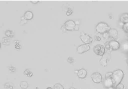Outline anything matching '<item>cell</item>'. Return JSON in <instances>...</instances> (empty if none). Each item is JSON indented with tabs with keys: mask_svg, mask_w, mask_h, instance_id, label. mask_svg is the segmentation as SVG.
Masks as SVG:
<instances>
[{
	"mask_svg": "<svg viewBox=\"0 0 128 89\" xmlns=\"http://www.w3.org/2000/svg\"><path fill=\"white\" fill-rule=\"evenodd\" d=\"M124 76V73L122 70H117L113 72L112 81L113 83V86L116 87L119 84H120Z\"/></svg>",
	"mask_w": 128,
	"mask_h": 89,
	"instance_id": "1",
	"label": "cell"
},
{
	"mask_svg": "<svg viewBox=\"0 0 128 89\" xmlns=\"http://www.w3.org/2000/svg\"><path fill=\"white\" fill-rule=\"evenodd\" d=\"M110 30V27L106 23H99V24L96 26V30L97 32L99 34H103L108 32L109 31V30Z\"/></svg>",
	"mask_w": 128,
	"mask_h": 89,
	"instance_id": "2",
	"label": "cell"
},
{
	"mask_svg": "<svg viewBox=\"0 0 128 89\" xmlns=\"http://www.w3.org/2000/svg\"><path fill=\"white\" fill-rule=\"evenodd\" d=\"M111 59V53L110 52H106L102 57L101 59L100 60V64L103 66H106L108 64V62Z\"/></svg>",
	"mask_w": 128,
	"mask_h": 89,
	"instance_id": "3",
	"label": "cell"
},
{
	"mask_svg": "<svg viewBox=\"0 0 128 89\" xmlns=\"http://www.w3.org/2000/svg\"><path fill=\"white\" fill-rule=\"evenodd\" d=\"M94 52L96 54L103 56L106 53V49H105V47H104L103 46L97 45L94 47Z\"/></svg>",
	"mask_w": 128,
	"mask_h": 89,
	"instance_id": "4",
	"label": "cell"
},
{
	"mask_svg": "<svg viewBox=\"0 0 128 89\" xmlns=\"http://www.w3.org/2000/svg\"><path fill=\"white\" fill-rule=\"evenodd\" d=\"M80 40L85 44H89L91 43L92 41V38L89 35L86 34L85 33L81 34V35H80Z\"/></svg>",
	"mask_w": 128,
	"mask_h": 89,
	"instance_id": "5",
	"label": "cell"
},
{
	"mask_svg": "<svg viewBox=\"0 0 128 89\" xmlns=\"http://www.w3.org/2000/svg\"><path fill=\"white\" fill-rule=\"evenodd\" d=\"M91 78H92V81H94L95 83H100L103 80V77H102L101 75L99 72H95L92 74L91 76Z\"/></svg>",
	"mask_w": 128,
	"mask_h": 89,
	"instance_id": "6",
	"label": "cell"
},
{
	"mask_svg": "<svg viewBox=\"0 0 128 89\" xmlns=\"http://www.w3.org/2000/svg\"><path fill=\"white\" fill-rule=\"evenodd\" d=\"M90 50V46L88 44H83V45L79 46L77 48V53L79 54H81V53H85L89 51Z\"/></svg>",
	"mask_w": 128,
	"mask_h": 89,
	"instance_id": "7",
	"label": "cell"
},
{
	"mask_svg": "<svg viewBox=\"0 0 128 89\" xmlns=\"http://www.w3.org/2000/svg\"><path fill=\"white\" fill-rule=\"evenodd\" d=\"M64 26L66 29L67 30H74V27H75L76 24L74 21L71 20H70L67 21V22H65Z\"/></svg>",
	"mask_w": 128,
	"mask_h": 89,
	"instance_id": "8",
	"label": "cell"
},
{
	"mask_svg": "<svg viewBox=\"0 0 128 89\" xmlns=\"http://www.w3.org/2000/svg\"><path fill=\"white\" fill-rule=\"evenodd\" d=\"M110 46V48L113 50H117L120 48V44L116 40H113L111 41L110 42H109Z\"/></svg>",
	"mask_w": 128,
	"mask_h": 89,
	"instance_id": "9",
	"label": "cell"
},
{
	"mask_svg": "<svg viewBox=\"0 0 128 89\" xmlns=\"http://www.w3.org/2000/svg\"><path fill=\"white\" fill-rule=\"evenodd\" d=\"M86 76H87V71L85 69H80L77 72V76L79 78L83 79L86 77Z\"/></svg>",
	"mask_w": 128,
	"mask_h": 89,
	"instance_id": "10",
	"label": "cell"
},
{
	"mask_svg": "<svg viewBox=\"0 0 128 89\" xmlns=\"http://www.w3.org/2000/svg\"><path fill=\"white\" fill-rule=\"evenodd\" d=\"M110 35V36L112 37L113 39H117V30L116 29H110L108 32Z\"/></svg>",
	"mask_w": 128,
	"mask_h": 89,
	"instance_id": "11",
	"label": "cell"
},
{
	"mask_svg": "<svg viewBox=\"0 0 128 89\" xmlns=\"http://www.w3.org/2000/svg\"><path fill=\"white\" fill-rule=\"evenodd\" d=\"M104 86L107 88L112 87L113 86L112 79H106L104 82Z\"/></svg>",
	"mask_w": 128,
	"mask_h": 89,
	"instance_id": "12",
	"label": "cell"
},
{
	"mask_svg": "<svg viewBox=\"0 0 128 89\" xmlns=\"http://www.w3.org/2000/svg\"><path fill=\"white\" fill-rule=\"evenodd\" d=\"M24 17H25V19H26L27 20H31L33 17V14L32 12L30 11H27L25 13Z\"/></svg>",
	"mask_w": 128,
	"mask_h": 89,
	"instance_id": "13",
	"label": "cell"
},
{
	"mask_svg": "<svg viewBox=\"0 0 128 89\" xmlns=\"http://www.w3.org/2000/svg\"><path fill=\"white\" fill-rule=\"evenodd\" d=\"M120 20H121L122 22L125 23V24L128 23V14H123L120 18Z\"/></svg>",
	"mask_w": 128,
	"mask_h": 89,
	"instance_id": "14",
	"label": "cell"
},
{
	"mask_svg": "<svg viewBox=\"0 0 128 89\" xmlns=\"http://www.w3.org/2000/svg\"><path fill=\"white\" fill-rule=\"evenodd\" d=\"M20 87L23 89H26L28 87V84L26 81H22L20 82Z\"/></svg>",
	"mask_w": 128,
	"mask_h": 89,
	"instance_id": "15",
	"label": "cell"
},
{
	"mask_svg": "<svg viewBox=\"0 0 128 89\" xmlns=\"http://www.w3.org/2000/svg\"><path fill=\"white\" fill-rule=\"evenodd\" d=\"M10 43V40L8 38H3L2 39V44L5 46H8Z\"/></svg>",
	"mask_w": 128,
	"mask_h": 89,
	"instance_id": "16",
	"label": "cell"
},
{
	"mask_svg": "<svg viewBox=\"0 0 128 89\" xmlns=\"http://www.w3.org/2000/svg\"><path fill=\"white\" fill-rule=\"evenodd\" d=\"M5 34L6 36H8V37H13V36H14V32L12 30H7V31H5Z\"/></svg>",
	"mask_w": 128,
	"mask_h": 89,
	"instance_id": "17",
	"label": "cell"
},
{
	"mask_svg": "<svg viewBox=\"0 0 128 89\" xmlns=\"http://www.w3.org/2000/svg\"><path fill=\"white\" fill-rule=\"evenodd\" d=\"M24 74H25V75H26V76H28V77H31V76H33L32 72L31 70H30L29 69H27V70H26Z\"/></svg>",
	"mask_w": 128,
	"mask_h": 89,
	"instance_id": "18",
	"label": "cell"
},
{
	"mask_svg": "<svg viewBox=\"0 0 128 89\" xmlns=\"http://www.w3.org/2000/svg\"><path fill=\"white\" fill-rule=\"evenodd\" d=\"M54 89H64V87H63V86L60 84H56L54 86Z\"/></svg>",
	"mask_w": 128,
	"mask_h": 89,
	"instance_id": "19",
	"label": "cell"
},
{
	"mask_svg": "<svg viewBox=\"0 0 128 89\" xmlns=\"http://www.w3.org/2000/svg\"><path fill=\"white\" fill-rule=\"evenodd\" d=\"M113 72H107L106 74V79H112Z\"/></svg>",
	"mask_w": 128,
	"mask_h": 89,
	"instance_id": "20",
	"label": "cell"
},
{
	"mask_svg": "<svg viewBox=\"0 0 128 89\" xmlns=\"http://www.w3.org/2000/svg\"><path fill=\"white\" fill-rule=\"evenodd\" d=\"M123 28L125 31L126 32H128V23H127V24H123Z\"/></svg>",
	"mask_w": 128,
	"mask_h": 89,
	"instance_id": "21",
	"label": "cell"
},
{
	"mask_svg": "<svg viewBox=\"0 0 128 89\" xmlns=\"http://www.w3.org/2000/svg\"><path fill=\"white\" fill-rule=\"evenodd\" d=\"M67 62L68 63H69L70 65H73V64H74V59H73L72 58H71V57H70V58H68Z\"/></svg>",
	"mask_w": 128,
	"mask_h": 89,
	"instance_id": "22",
	"label": "cell"
},
{
	"mask_svg": "<svg viewBox=\"0 0 128 89\" xmlns=\"http://www.w3.org/2000/svg\"><path fill=\"white\" fill-rule=\"evenodd\" d=\"M103 37L105 38V39H109L110 37V35H109V32H106V33L103 34Z\"/></svg>",
	"mask_w": 128,
	"mask_h": 89,
	"instance_id": "23",
	"label": "cell"
},
{
	"mask_svg": "<svg viewBox=\"0 0 128 89\" xmlns=\"http://www.w3.org/2000/svg\"><path fill=\"white\" fill-rule=\"evenodd\" d=\"M116 89H124V86L122 84L120 83L116 87Z\"/></svg>",
	"mask_w": 128,
	"mask_h": 89,
	"instance_id": "24",
	"label": "cell"
},
{
	"mask_svg": "<svg viewBox=\"0 0 128 89\" xmlns=\"http://www.w3.org/2000/svg\"><path fill=\"white\" fill-rule=\"evenodd\" d=\"M9 70H10V72H14L16 70V68L14 66H10L8 68Z\"/></svg>",
	"mask_w": 128,
	"mask_h": 89,
	"instance_id": "25",
	"label": "cell"
},
{
	"mask_svg": "<svg viewBox=\"0 0 128 89\" xmlns=\"http://www.w3.org/2000/svg\"><path fill=\"white\" fill-rule=\"evenodd\" d=\"M73 10H71V8H68V10H67V13H66V15H67V16H70V15H71V14L73 13Z\"/></svg>",
	"mask_w": 128,
	"mask_h": 89,
	"instance_id": "26",
	"label": "cell"
},
{
	"mask_svg": "<svg viewBox=\"0 0 128 89\" xmlns=\"http://www.w3.org/2000/svg\"><path fill=\"white\" fill-rule=\"evenodd\" d=\"M106 47V48L107 49V50H112V49H111V48H110V46L109 42H106V47Z\"/></svg>",
	"mask_w": 128,
	"mask_h": 89,
	"instance_id": "27",
	"label": "cell"
},
{
	"mask_svg": "<svg viewBox=\"0 0 128 89\" xmlns=\"http://www.w3.org/2000/svg\"><path fill=\"white\" fill-rule=\"evenodd\" d=\"M27 21L26 19H22V21L20 22V24H21V25H23V24H27Z\"/></svg>",
	"mask_w": 128,
	"mask_h": 89,
	"instance_id": "28",
	"label": "cell"
},
{
	"mask_svg": "<svg viewBox=\"0 0 128 89\" xmlns=\"http://www.w3.org/2000/svg\"><path fill=\"white\" fill-rule=\"evenodd\" d=\"M94 39H95V41H101V37L99 36H95V38H94Z\"/></svg>",
	"mask_w": 128,
	"mask_h": 89,
	"instance_id": "29",
	"label": "cell"
},
{
	"mask_svg": "<svg viewBox=\"0 0 128 89\" xmlns=\"http://www.w3.org/2000/svg\"><path fill=\"white\" fill-rule=\"evenodd\" d=\"M62 32L63 31V32H65L67 31V30H66V29H65L64 25H63V26L62 27Z\"/></svg>",
	"mask_w": 128,
	"mask_h": 89,
	"instance_id": "30",
	"label": "cell"
},
{
	"mask_svg": "<svg viewBox=\"0 0 128 89\" xmlns=\"http://www.w3.org/2000/svg\"><path fill=\"white\" fill-rule=\"evenodd\" d=\"M79 30V24H76L75 27H74V30H76V31H77V30Z\"/></svg>",
	"mask_w": 128,
	"mask_h": 89,
	"instance_id": "31",
	"label": "cell"
},
{
	"mask_svg": "<svg viewBox=\"0 0 128 89\" xmlns=\"http://www.w3.org/2000/svg\"><path fill=\"white\" fill-rule=\"evenodd\" d=\"M39 2L38 0H35V1H33V0H32L31 1V2H32L33 4H36V3H38Z\"/></svg>",
	"mask_w": 128,
	"mask_h": 89,
	"instance_id": "32",
	"label": "cell"
},
{
	"mask_svg": "<svg viewBox=\"0 0 128 89\" xmlns=\"http://www.w3.org/2000/svg\"><path fill=\"white\" fill-rule=\"evenodd\" d=\"M70 89H76V88H74V87H70Z\"/></svg>",
	"mask_w": 128,
	"mask_h": 89,
	"instance_id": "33",
	"label": "cell"
},
{
	"mask_svg": "<svg viewBox=\"0 0 128 89\" xmlns=\"http://www.w3.org/2000/svg\"><path fill=\"white\" fill-rule=\"evenodd\" d=\"M107 89H115V88H114L113 87H110V88H107Z\"/></svg>",
	"mask_w": 128,
	"mask_h": 89,
	"instance_id": "34",
	"label": "cell"
},
{
	"mask_svg": "<svg viewBox=\"0 0 128 89\" xmlns=\"http://www.w3.org/2000/svg\"><path fill=\"white\" fill-rule=\"evenodd\" d=\"M47 89H53V88H51V87H48Z\"/></svg>",
	"mask_w": 128,
	"mask_h": 89,
	"instance_id": "35",
	"label": "cell"
},
{
	"mask_svg": "<svg viewBox=\"0 0 128 89\" xmlns=\"http://www.w3.org/2000/svg\"><path fill=\"white\" fill-rule=\"evenodd\" d=\"M127 61H128V60H127Z\"/></svg>",
	"mask_w": 128,
	"mask_h": 89,
	"instance_id": "36",
	"label": "cell"
}]
</instances>
